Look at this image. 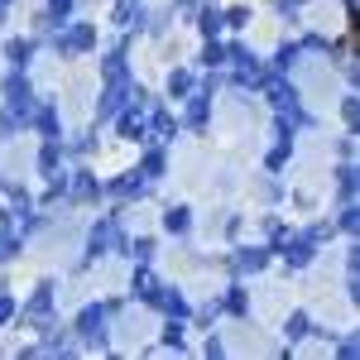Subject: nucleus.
<instances>
[{"label":"nucleus","mask_w":360,"mask_h":360,"mask_svg":"<svg viewBox=\"0 0 360 360\" xmlns=\"http://www.w3.org/2000/svg\"><path fill=\"white\" fill-rule=\"evenodd\" d=\"M154 173H164V154H159V149L144 154V178H154Z\"/></svg>","instance_id":"5701e85b"},{"label":"nucleus","mask_w":360,"mask_h":360,"mask_svg":"<svg viewBox=\"0 0 360 360\" xmlns=\"http://www.w3.org/2000/svg\"><path fill=\"white\" fill-rule=\"evenodd\" d=\"M49 307H53V283H39V293H34V303L25 307V317H29V322H44Z\"/></svg>","instance_id":"1a4fd4ad"},{"label":"nucleus","mask_w":360,"mask_h":360,"mask_svg":"<svg viewBox=\"0 0 360 360\" xmlns=\"http://www.w3.org/2000/svg\"><path fill=\"white\" fill-rule=\"evenodd\" d=\"M356 226H360V212L346 202V212H341V231H356Z\"/></svg>","instance_id":"2f4dec72"},{"label":"nucleus","mask_w":360,"mask_h":360,"mask_svg":"<svg viewBox=\"0 0 360 360\" xmlns=\"http://www.w3.org/2000/svg\"><path fill=\"white\" fill-rule=\"evenodd\" d=\"M77 332H82V341H91V346H106V307H82Z\"/></svg>","instance_id":"7ed1b4c3"},{"label":"nucleus","mask_w":360,"mask_h":360,"mask_svg":"<svg viewBox=\"0 0 360 360\" xmlns=\"http://www.w3.org/2000/svg\"><path fill=\"white\" fill-rule=\"evenodd\" d=\"M202 29L217 39V29H221V15H217V10H202Z\"/></svg>","instance_id":"c756f323"},{"label":"nucleus","mask_w":360,"mask_h":360,"mask_svg":"<svg viewBox=\"0 0 360 360\" xmlns=\"http://www.w3.org/2000/svg\"><path fill=\"white\" fill-rule=\"evenodd\" d=\"M173 130H178V120H173L168 111L154 115V139H173Z\"/></svg>","instance_id":"dca6fc26"},{"label":"nucleus","mask_w":360,"mask_h":360,"mask_svg":"<svg viewBox=\"0 0 360 360\" xmlns=\"http://www.w3.org/2000/svg\"><path fill=\"white\" fill-rule=\"evenodd\" d=\"M168 91H173V96H188V91H193V77H188V72L178 68V72L168 77Z\"/></svg>","instance_id":"6ab92c4d"},{"label":"nucleus","mask_w":360,"mask_h":360,"mask_svg":"<svg viewBox=\"0 0 360 360\" xmlns=\"http://www.w3.org/2000/svg\"><path fill=\"white\" fill-rule=\"evenodd\" d=\"M207 101H212L207 91H197L193 101H188V125H202V120H207Z\"/></svg>","instance_id":"4468645a"},{"label":"nucleus","mask_w":360,"mask_h":360,"mask_svg":"<svg viewBox=\"0 0 360 360\" xmlns=\"http://www.w3.org/2000/svg\"><path fill=\"white\" fill-rule=\"evenodd\" d=\"M288 336H293V341L307 336V317H303V312H293V317H288Z\"/></svg>","instance_id":"c85d7f7f"},{"label":"nucleus","mask_w":360,"mask_h":360,"mask_svg":"<svg viewBox=\"0 0 360 360\" xmlns=\"http://www.w3.org/2000/svg\"><path fill=\"white\" fill-rule=\"evenodd\" d=\"M341 197H346V202L356 197V168H351V164L341 168Z\"/></svg>","instance_id":"b1692460"},{"label":"nucleus","mask_w":360,"mask_h":360,"mask_svg":"<svg viewBox=\"0 0 360 360\" xmlns=\"http://www.w3.org/2000/svg\"><path fill=\"white\" fill-rule=\"evenodd\" d=\"M72 15V0H49V20H68Z\"/></svg>","instance_id":"a878e982"},{"label":"nucleus","mask_w":360,"mask_h":360,"mask_svg":"<svg viewBox=\"0 0 360 360\" xmlns=\"http://www.w3.org/2000/svg\"><path fill=\"white\" fill-rule=\"evenodd\" d=\"M226 58H236V72H240V82H245V86L264 82V68H259V63H255L245 49H226Z\"/></svg>","instance_id":"423d86ee"},{"label":"nucleus","mask_w":360,"mask_h":360,"mask_svg":"<svg viewBox=\"0 0 360 360\" xmlns=\"http://www.w3.org/2000/svg\"><path fill=\"white\" fill-rule=\"evenodd\" d=\"M164 346H173V351H183V317H173L164 327Z\"/></svg>","instance_id":"a211bd4d"},{"label":"nucleus","mask_w":360,"mask_h":360,"mask_svg":"<svg viewBox=\"0 0 360 360\" xmlns=\"http://www.w3.org/2000/svg\"><path fill=\"white\" fill-rule=\"evenodd\" d=\"M149 303H159V307L168 312V317H183V312H188V303H183V293H173V288H159V293H154Z\"/></svg>","instance_id":"9d476101"},{"label":"nucleus","mask_w":360,"mask_h":360,"mask_svg":"<svg viewBox=\"0 0 360 360\" xmlns=\"http://www.w3.org/2000/svg\"><path fill=\"white\" fill-rule=\"evenodd\" d=\"M39 168H44V173H53V168H58V139H49V144H44V154H39Z\"/></svg>","instance_id":"aec40b11"},{"label":"nucleus","mask_w":360,"mask_h":360,"mask_svg":"<svg viewBox=\"0 0 360 360\" xmlns=\"http://www.w3.org/2000/svg\"><path fill=\"white\" fill-rule=\"evenodd\" d=\"M149 130V115H144V91H130V111L120 115V135L125 139H144Z\"/></svg>","instance_id":"f03ea898"},{"label":"nucleus","mask_w":360,"mask_h":360,"mask_svg":"<svg viewBox=\"0 0 360 360\" xmlns=\"http://www.w3.org/2000/svg\"><path fill=\"white\" fill-rule=\"evenodd\" d=\"M135 293H139V298H154V293H159V278L149 274L144 264H139V269H135Z\"/></svg>","instance_id":"ddd939ff"},{"label":"nucleus","mask_w":360,"mask_h":360,"mask_svg":"<svg viewBox=\"0 0 360 360\" xmlns=\"http://www.w3.org/2000/svg\"><path fill=\"white\" fill-rule=\"evenodd\" d=\"M264 91H269V101H274L278 111H298V106H293V101H298V96H293V91H288V82H283V77H264Z\"/></svg>","instance_id":"6e6552de"},{"label":"nucleus","mask_w":360,"mask_h":360,"mask_svg":"<svg viewBox=\"0 0 360 360\" xmlns=\"http://www.w3.org/2000/svg\"><path fill=\"white\" fill-rule=\"evenodd\" d=\"M115 25H135V0H120V10H115Z\"/></svg>","instance_id":"bb28decb"},{"label":"nucleus","mask_w":360,"mask_h":360,"mask_svg":"<svg viewBox=\"0 0 360 360\" xmlns=\"http://www.w3.org/2000/svg\"><path fill=\"white\" fill-rule=\"evenodd\" d=\"M226 307H231V312H245V293H240V288H231V298H226Z\"/></svg>","instance_id":"473e14b6"},{"label":"nucleus","mask_w":360,"mask_h":360,"mask_svg":"<svg viewBox=\"0 0 360 360\" xmlns=\"http://www.w3.org/2000/svg\"><path fill=\"white\" fill-rule=\"evenodd\" d=\"M10 125H15V115H10V111H0V139L10 135Z\"/></svg>","instance_id":"c9c22d12"},{"label":"nucleus","mask_w":360,"mask_h":360,"mask_svg":"<svg viewBox=\"0 0 360 360\" xmlns=\"http://www.w3.org/2000/svg\"><path fill=\"white\" fill-rule=\"evenodd\" d=\"M144 183H139V173H125V178H115L111 183V193H139Z\"/></svg>","instance_id":"412c9836"},{"label":"nucleus","mask_w":360,"mask_h":360,"mask_svg":"<svg viewBox=\"0 0 360 360\" xmlns=\"http://www.w3.org/2000/svg\"><path fill=\"white\" fill-rule=\"evenodd\" d=\"M164 226H168V231H173V236H183V231L193 226V212H188V207H173V212H168V217H164Z\"/></svg>","instance_id":"f8f14e48"},{"label":"nucleus","mask_w":360,"mask_h":360,"mask_svg":"<svg viewBox=\"0 0 360 360\" xmlns=\"http://www.w3.org/2000/svg\"><path fill=\"white\" fill-rule=\"evenodd\" d=\"M39 130H44L49 139L58 135V115H53V106H44V111H39Z\"/></svg>","instance_id":"4be33fe9"},{"label":"nucleus","mask_w":360,"mask_h":360,"mask_svg":"<svg viewBox=\"0 0 360 360\" xmlns=\"http://www.w3.org/2000/svg\"><path fill=\"white\" fill-rule=\"evenodd\" d=\"M120 245V231H115V221L106 217V221H96V231H91V259L96 255H106V250Z\"/></svg>","instance_id":"0eeeda50"},{"label":"nucleus","mask_w":360,"mask_h":360,"mask_svg":"<svg viewBox=\"0 0 360 360\" xmlns=\"http://www.w3.org/2000/svg\"><path fill=\"white\" fill-rule=\"evenodd\" d=\"M264 259H269L264 250H240L236 255V269H264Z\"/></svg>","instance_id":"2eb2a0df"},{"label":"nucleus","mask_w":360,"mask_h":360,"mask_svg":"<svg viewBox=\"0 0 360 360\" xmlns=\"http://www.w3.org/2000/svg\"><path fill=\"white\" fill-rule=\"evenodd\" d=\"M29 53H34V49H29L25 39H15V44H10V63H29Z\"/></svg>","instance_id":"cd10ccee"},{"label":"nucleus","mask_w":360,"mask_h":360,"mask_svg":"<svg viewBox=\"0 0 360 360\" xmlns=\"http://www.w3.org/2000/svg\"><path fill=\"white\" fill-rule=\"evenodd\" d=\"M96 193V183H91V173H77V183H72V197H91Z\"/></svg>","instance_id":"393cba45"},{"label":"nucleus","mask_w":360,"mask_h":360,"mask_svg":"<svg viewBox=\"0 0 360 360\" xmlns=\"http://www.w3.org/2000/svg\"><path fill=\"white\" fill-rule=\"evenodd\" d=\"M341 111H346V120H351V125H356V120H360V101H356V96H346V106H341Z\"/></svg>","instance_id":"72a5a7b5"},{"label":"nucleus","mask_w":360,"mask_h":360,"mask_svg":"<svg viewBox=\"0 0 360 360\" xmlns=\"http://www.w3.org/2000/svg\"><path fill=\"white\" fill-rule=\"evenodd\" d=\"M91 44H96V29L91 25H72L68 34H58V49H63V53H86Z\"/></svg>","instance_id":"39448f33"},{"label":"nucleus","mask_w":360,"mask_h":360,"mask_svg":"<svg viewBox=\"0 0 360 360\" xmlns=\"http://www.w3.org/2000/svg\"><path fill=\"white\" fill-rule=\"evenodd\" d=\"M5 96H10V115H15V120H34V91H29V82L20 72L5 82Z\"/></svg>","instance_id":"f257e3e1"},{"label":"nucleus","mask_w":360,"mask_h":360,"mask_svg":"<svg viewBox=\"0 0 360 360\" xmlns=\"http://www.w3.org/2000/svg\"><path fill=\"white\" fill-rule=\"evenodd\" d=\"M15 255V231H10V217H0V259Z\"/></svg>","instance_id":"f3484780"},{"label":"nucleus","mask_w":360,"mask_h":360,"mask_svg":"<svg viewBox=\"0 0 360 360\" xmlns=\"http://www.w3.org/2000/svg\"><path fill=\"white\" fill-rule=\"evenodd\" d=\"M10 317H15V298H5V293H0V322H10Z\"/></svg>","instance_id":"f704fd0d"},{"label":"nucleus","mask_w":360,"mask_h":360,"mask_svg":"<svg viewBox=\"0 0 360 360\" xmlns=\"http://www.w3.org/2000/svg\"><path fill=\"white\" fill-rule=\"evenodd\" d=\"M283 259H288L293 269H303L307 259H312V245H307V240H283Z\"/></svg>","instance_id":"9b49d317"},{"label":"nucleus","mask_w":360,"mask_h":360,"mask_svg":"<svg viewBox=\"0 0 360 360\" xmlns=\"http://www.w3.org/2000/svg\"><path fill=\"white\" fill-rule=\"evenodd\" d=\"M125 91H130V86H125V72H111V77H106V91H101V120H111V115L125 106Z\"/></svg>","instance_id":"20e7f679"},{"label":"nucleus","mask_w":360,"mask_h":360,"mask_svg":"<svg viewBox=\"0 0 360 360\" xmlns=\"http://www.w3.org/2000/svg\"><path fill=\"white\" fill-rule=\"evenodd\" d=\"M202 63H207V68H217V63H226V49H221V44H207V58H202Z\"/></svg>","instance_id":"7c9ffc66"},{"label":"nucleus","mask_w":360,"mask_h":360,"mask_svg":"<svg viewBox=\"0 0 360 360\" xmlns=\"http://www.w3.org/2000/svg\"><path fill=\"white\" fill-rule=\"evenodd\" d=\"M356 5H360V0H346V10H351V20H356Z\"/></svg>","instance_id":"e433bc0d"}]
</instances>
